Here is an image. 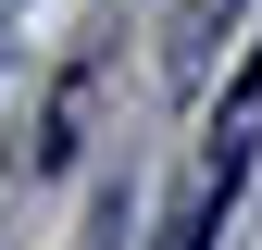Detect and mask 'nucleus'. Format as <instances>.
<instances>
[{
  "instance_id": "nucleus-1",
  "label": "nucleus",
  "mask_w": 262,
  "mask_h": 250,
  "mask_svg": "<svg viewBox=\"0 0 262 250\" xmlns=\"http://www.w3.org/2000/svg\"><path fill=\"white\" fill-rule=\"evenodd\" d=\"M237 187H250V138L225 125V138H212V163L187 175V200L162 213V250H212V225H225V200H237Z\"/></svg>"
}]
</instances>
